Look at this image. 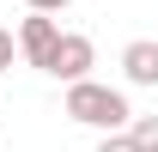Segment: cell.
<instances>
[{
    "mask_svg": "<svg viewBox=\"0 0 158 152\" xmlns=\"http://www.w3.org/2000/svg\"><path fill=\"white\" fill-rule=\"evenodd\" d=\"M61 110L73 116V122H85V128H103V134H122L128 122H134L128 97H122L116 85H98V79H79V85H67V103H61Z\"/></svg>",
    "mask_w": 158,
    "mask_h": 152,
    "instance_id": "obj_1",
    "label": "cell"
},
{
    "mask_svg": "<svg viewBox=\"0 0 158 152\" xmlns=\"http://www.w3.org/2000/svg\"><path fill=\"white\" fill-rule=\"evenodd\" d=\"M61 37H67V31H61V24L49 19V12H31V19L19 24V55L31 61V67H43V73H49V61H55Z\"/></svg>",
    "mask_w": 158,
    "mask_h": 152,
    "instance_id": "obj_2",
    "label": "cell"
},
{
    "mask_svg": "<svg viewBox=\"0 0 158 152\" xmlns=\"http://www.w3.org/2000/svg\"><path fill=\"white\" fill-rule=\"evenodd\" d=\"M91 61H98V49H91V37H79V31H67L55 49V61H49V73L67 79V85H79V79H91Z\"/></svg>",
    "mask_w": 158,
    "mask_h": 152,
    "instance_id": "obj_3",
    "label": "cell"
},
{
    "mask_svg": "<svg viewBox=\"0 0 158 152\" xmlns=\"http://www.w3.org/2000/svg\"><path fill=\"white\" fill-rule=\"evenodd\" d=\"M122 73L134 79V85H158V43H128V49H122Z\"/></svg>",
    "mask_w": 158,
    "mask_h": 152,
    "instance_id": "obj_4",
    "label": "cell"
},
{
    "mask_svg": "<svg viewBox=\"0 0 158 152\" xmlns=\"http://www.w3.org/2000/svg\"><path fill=\"white\" fill-rule=\"evenodd\" d=\"M128 140H134L140 152H158V116H134V122H128Z\"/></svg>",
    "mask_w": 158,
    "mask_h": 152,
    "instance_id": "obj_5",
    "label": "cell"
},
{
    "mask_svg": "<svg viewBox=\"0 0 158 152\" xmlns=\"http://www.w3.org/2000/svg\"><path fill=\"white\" fill-rule=\"evenodd\" d=\"M98 152H140V146L128 140V134H103V140H98Z\"/></svg>",
    "mask_w": 158,
    "mask_h": 152,
    "instance_id": "obj_6",
    "label": "cell"
},
{
    "mask_svg": "<svg viewBox=\"0 0 158 152\" xmlns=\"http://www.w3.org/2000/svg\"><path fill=\"white\" fill-rule=\"evenodd\" d=\"M12 49H19V43H12V31H0V73L12 67Z\"/></svg>",
    "mask_w": 158,
    "mask_h": 152,
    "instance_id": "obj_7",
    "label": "cell"
},
{
    "mask_svg": "<svg viewBox=\"0 0 158 152\" xmlns=\"http://www.w3.org/2000/svg\"><path fill=\"white\" fill-rule=\"evenodd\" d=\"M24 6H31V12H67L73 0H24Z\"/></svg>",
    "mask_w": 158,
    "mask_h": 152,
    "instance_id": "obj_8",
    "label": "cell"
}]
</instances>
